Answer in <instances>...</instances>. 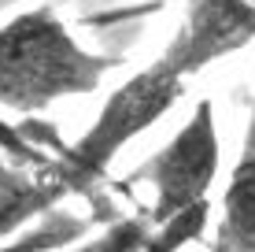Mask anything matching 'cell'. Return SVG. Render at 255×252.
<instances>
[{"label": "cell", "mask_w": 255, "mask_h": 252, "mask_svg": "<svg viewBox=\"0 0 255 252\" xmlns=\"http://www.w3.org/2000/svg\"><path fill=\"white\" fill-rule=\"evenodd\" d=\"M148 234H152V219H148V212L140 208V212L111 219L108 227L100 234H93V238L67 241V245H59L56 252H144Z\"/></svg>", "instance_id": "5b68a950"}, {"label": "cell", "mask_w": 255, "mask_h": 252, "mask_svg": "<svg viewBox=\"0 0 255 252\" xmlns=\"http://www.w3.org/2000/svg\"><path fill=\"white\" fill-rule=\"evenodd\" d=\"M26 178H30V167H19V163L0 160V197H7V193H15L19 186H26Z\"/></svg>", "instance_id": "9c48e42d"}, {"label": "cell", "mask_w": 255, "mask_h": 252, "mask_svg": "<svg viewBox=\"0 0 255 252\" xmlns=\"http://www.w3.org/2000/svg\"><path fill=\"white\" fill-rule=\"evenodd\" d=\"M82 230H85L82 223L67 219V215H48V223H41L37 230L22 234L11 245H0V252H52V249L67 245V241H78Z\"/></svg>", "instance_id": "52a82bcc"}, {"label": "cell", "mask_w": 255, "mask_h": 252, "mask_svg": "<svg viewBox=\"0 0 255 252\" xmlns=\"http://www.w3.org/2000/svg\"><path fill=\"white\" fill-rule=\"evenodd\" d=\"M211 252H255V97L237 163L218 197V227Z\"/></svg>", "instance_id": "277c9868"}, {"label": "cell", "mask_w": 255, "mask_h": 252, "mask_svg": "<svg viewBox=\"0 0 255 252\" xmlns=\"http://www.w3.org/2000/svg\"><path fill=\"white\" fill-rule=\"evenodd\" d=\"M119 63L85 48L52 4L26 7L0 22V111L30 119L59 100L89 97Z\"/></svg>", "instance_id": "7a4b0ae2"}, {"label": "cell", "mask_w": 255, "mask_h": 252, "mask_svg": "<svg viewBox=\"0 0 255 252\" xmlns=\"http://www.w3.org/2000/svg\"><path fill=\"white\" fill-rule=\"evenodd\" d=\"M0 152L15 156L22 167H41V163L48 160V156H41V149H33V145L19 134V126H7L4 119H0Z\"/></svg>", "instance_id": "ba28073f"}, {"label": "cell", "mask_w": 255, "mask_h": 252, "mask_svg": "<svg viewBox=\"0 0 255 252\" xmlns=\"http://www.w3.org/2000/svg\"><path fill=\"white\" fill-rule=\"evenodd\" d=\"M252 41L255 0H185L181 22L159 56L119 82L100 104L89 130L37 167L56 201L63 204L70 197H89L108 178L122 149H129L166 111L178 108L192 78L218 59L244 52Z\"/></svg>", "instance_id": "6da1fadb"}, {"label": "cell", "mask_w": 255, "mask_h": 252, "mask_svg": "<svg viewBox=\"0 0 255 252\" xmlns=\"http://www.w3.org/2000/svg\"><path fill=\"white\" fill-rule=\"evenodd\" d=\"M222 171V134H218L215 100L200 97L189 119L159 145L144 163L129 171L126 182H140L152 189V204L144 208L152 223H166L185 208L211 201V189Z\"/></svg>", "instance_id": "3957f363"}, {"label": "cell", "mask_w": 255, "mask_h": 252, "mask_svg": "<svg viewBox=\"0 0 255 252\" xmlns=\"http://www.w3.org/2000/svg\"><path fill=\"white\" fill-rule=\"evenodd\" d=\"M207 227H211V201H200L196 208H185L166 223H152L144 252H181L185 245L204 238Z\"/></svg>", "instance_id": "8992f818"}]
</instances>
